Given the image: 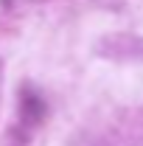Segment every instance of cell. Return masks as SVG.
Here are the masks:
<instances>
[{
    "label": "cell",
    "instance_id": "1",
    "mask_svg": "<svg viewBox=\"0 0 143 146\" xmlns=\"http://www.w3.org/2000/svg\"><path fill=\"white\" fill-rule=\"evenodd\" d=\"M95 51L107 56L112 62H132V65H143V34L135 31H115L98 39Z\"/></svg>",
    "mask_w": 143,
    "mask_h": 146
},
{
    "label": "cell",
    "instance_id": "2",
    "mask_svg": "<svg viewBox=\"0 0 143 146\" xmlns=\"http://www.w3.org/2000/svg\"><path fill=\"white\" fill-rule=\"evenodd\" d=\"M42 115H45L42 98L36 93H25L23 96V121L25 124H36V121H42Z\"/></svg>",
    "mask_w": 143,
    "mask_h": 146
}]
</instances>
